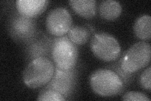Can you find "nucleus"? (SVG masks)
I'll return each mask as SVG.
<instances>
[{"mask_svg": "<svg viewBox=\"0 0 151 101\" xmlns=\"http://www.w3.org/2000/svg\"><path fill=\"white\" fill-rule=\"evenodd\" d=\"M54 72L55 67L50 60L44 56L35 57L23 71V83L28 88H40L52 79Z\"/></svg>", "mask_w": 151, "mask_h": 101, "instance_id": "f257e3e1", "label": "nucleus"}, {"mask_svg": "<svg viewBox=\"0 0 151 101\" xmlns=\"http://www.w3.org/2000/svg\"><path fill=\"white\" fill-rule=\"evenodd\" d=\"M89 84L93 92L102 97L116 95L124 89V83L120 76L108 69L94 71L89 78Z\"/></svg>", "mask_w": 151, "mask_h": 101, "instance_id": "f03ea898", "label": "nucleus"}, {"mask_svg": "<svg viewBox=\"0 0 151 101\" xmlns=\"http://www.w3.org/2000/svg\"><path fill=\"white\" fill-rule=\"evenodd\" d=\"M151 47L149 43L140 41L132 46L123 55L120 66L127 74H132L147 66L150 61Z\"/></svg>", "mask_w": 151, "mask_h": 101, "instance_id": "7ed1b4c3", "label": "nucleus"}, {"mask_svg": "<svg viewBox=\"0 0 151 101\" xmlns=\"http://www.w3.org/2000/svg\"><path fill=\"white\" fill-rule=\"evenodd\" d=\"M52 56L58 69L71 70L77 62L78 51L68 37H62L54 41L52 48Z\"/></svg>", "mask_w": 151, "mask_h": 101, "instance_id": "20e7f679", "label": "nucleus"}, {"mask_svg": "<svg viewBox=\"0 0 151 101\" xmlns=\"http://www.w3.org/2000/svg\"><path fill=\"white\" fill-rule=\"evenodd\" d=\"M90 48L94 56L106 62L115 60L121 52L120 44L116 38L105 32L96 33L93 36Z\"/></svg>", "mask_w": 151, "mask_h": 101, "instance_id": "39448f33", "label": "nucleus"}, {"mask_svg": "<svg viewBox=\"0 0 151 101\" xmlns=\"http://www.w3.org/2000/svg\"><path fill=\"white\" fill-rule=\"evenodd\" d=\"M73 19L66 8L58 7L54 8L48 13L46 18V28L50 34L62 36L72 27Z\"/></svg>", "mask_w": 151, "mask_h": 101, "instance_id": "423d86ee", "label": "nucleus"}, {"mask_svg": "<svg viewBox=\"0 0 151 101\" xmlns=\"http://www.w3.org/2000/svg\"><path fill=\"white\" fill-rule=\"evenodd\" d=\"M48 3L47 0H17L16 7L21 15L30 18L43 13Z\"/></svg>", "mask_w": 151, "mask_h": 101, "instance_id": "0eeeda50", "label": "nucleus"}, {"mask_svg": "<svg viewBox=\"0 0 151 101\" xmlns=\"http://www.w3.org/2000/svg\"><path fill=\"white\" fill-rule=\"evenodd\" d=\"M70 70L64 71L58 68L51 84L52 89L65 95L71 89L73 84V76Z\"/></svg>", "mask_w": 151, "mask_h": 101, "instance_id": "6e6552de", "label": "nucleus"}, {"mask_svg": "<svg viewBox=\"0 0 151 101\" xmlns=\"http://www.w3.org/2000/svg\"><path fill=\"white\" fill-rule=\"evenodd\" d=\"M69 3L73 10L83 18H91L96 15L95 0H70Z\"/></svg>", "mask_w": 151, "mask_h": 101, "instance_id": "1a4fd4ad", "label": "nucleus"}, {"mask_svg": "<svg viewBox=\"0 0 151 101\" xmlns=\"http://www.w3.org/2000/svg\"><path fill=\"white\" fill-rule=\"evenodd\" d=\"M122 11L120 2L114 0H105L100 3L99 13L101 18L106 20L113 21L119 17Z\"/></svg>", "mask_w": 151, "mask_h": 101, "instance_id": "9d476101", "label": "nucleus"}, {"mask_svg": "<svg viewBox=\"0 0 151 101\" xmlns=\"http://www.w3.org/2000/svg\"><path fill=\"white\" fill-rule=\"evenodd\" d=\"M134 32L141 40H149L151 37V17L149 15L139 17L135 22Z\"/></svg>", "mask_w": 151, "mask_h": 101, "instance_id": "9b49d317", "label": "nucleus"}, {"mask_svg": "<svg viewBox=\"0 0 151 101\" xmlns=\"http://www.w3.org/2000/svg\"><path fill=\"white\" fill-rule=\"evenodd\" d=\"M12 30L15 35L19 38H25L29 36L34 30V25L30 18L21 16L17 18L13 22Z\"/></svg>", "mask_w": 151, "mask_h": 101, "instance_id": "f8f14e48", "label": "nucleus"}, {"mask_svg": "<svg viewBox=\"0 0 151 101\" xmlns=\"http://www.w3.org/2000/svg\"><path fill=\"white\" fill-rule=\"evenodd\" d=\"M68 36L70 41L75 45H83L89 39L90 32L84 27L74 26L69 31Z\"/></svg>", "mask_w": 151, "mask_h": 101, "instance_id": "ddd939ff", "label": "nucleus"}, {"mask_svg": "<svg viewBox=\"0 0 151 101\" xmlns=\"http://www.w3.org/2000/svg\"><path fill=\"white\" fill-rule=\"evenodd\" d=\"M39 101H63L64 95L54 89H49L42 91L37 99Z\"/></svg>", "mask_w": 151, "mask_h": 101, "instance_id": "4468645a", "label": "nucleus"}, {"mask_svg": "<svg viewBox=\"0 0 151 101\" xmlns=\"http://www.w3.org/2000/svg\"><path fill=\"white\" fill-rule=\"evenodd\" d=\"M151 68L149 66L142 73L139 81L142 87L145 90H150L151 89Z\"/></svg>", "mask_w": 151, "mask_h": 101, "instance_id": "2eb2a0df", "label": "nucleus"}, {"mask_svg": "<svg viewBox=\"0 0 151 101\" xmlns=\"http://www.w3.org/2000/svg\"><path fill=\"white\" fill-rule=\"evenodd\" d=\"M123 100L129 101H150L145 94L137 92H129L125 93L122 97Z\"/></svg>", "mask_w": 151, "mask_h": 101, "instance_id": "dca6fc26", "label": "nucleus"}]
</instances>
